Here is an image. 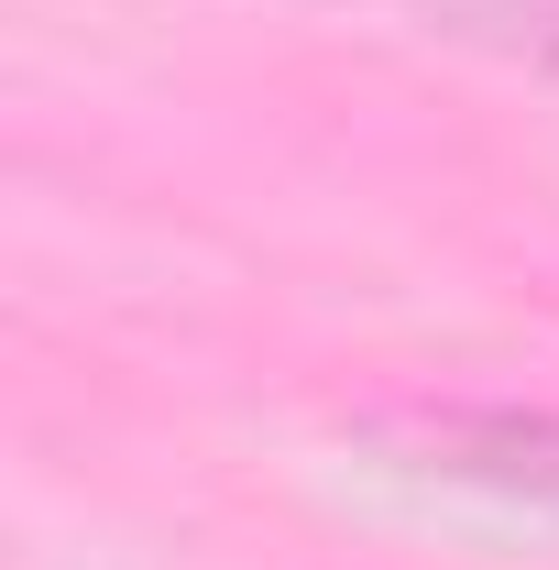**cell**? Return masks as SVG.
<instances>
[{"instance_id": "cell-1", "label": "cell", "mask_w": 559, "mask_h": 570, "mask_svg": "<svg viewBox=\"0 0 559 570\" xmlns=\"http://www.w3.org/2000/svg\"><path fill=\"white\" fill-rule=\"evenodd\" d=\"M384 439L439 483H472V494L527 504L559 527V406H418Z\"/></svg>"}, {"instance_id": "cell-2", "label": "cell", "mask_w": 559, "mask_h": 570, "mask_svg": "<svg viewBox=\"0 0 559 570\" xmlns=\"http://www.w3.org/2000/svg\"><path fill=\"white\" fill-rule=\"evenodd\" d=\"M330 11H395V22H418L439 45H472V56L559 77V0H330Z\"/></svg>"}]
</instances>
